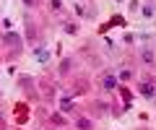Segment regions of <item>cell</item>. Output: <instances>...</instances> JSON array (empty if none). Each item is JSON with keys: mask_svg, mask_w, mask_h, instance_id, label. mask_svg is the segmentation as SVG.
I'll return each mask as SVG.
<instances>
[{"mask_svg": "<svg viewBox=\"0 0 156 130\" xmlns=\"http://www.w3.org/2000/svg\"><path fill=\"white\" fill-rule=\"evenodd\" d=\"M117 86H120V78H117V73H115V70H104V73H101V81H99V89H101V91H107V94H112Z\"/></svg>", "mask_w": 156, "mask_h": 130, "instance_id": "6da1fadb", "label": "cell"}, {"mask_svg": "<svg viewBox=\"0 0 156 130\" xmlns=\"http://www.w3.org/2000/svg\"><path fill=\"white\" fill-rule=\"evenodd\" d=\"M138 94L143 96V99H156V86L151 83V81H140L138 83Z\"/></svg>", "mask_w": 156, "mask_h": 130, "instance_id": "7a4b0ae2", "label": "cell"}, {"mask_svg": "<svg viewBox=\"0 0 156 130\" xmlns=\"http://www.w3.org/2000/svg\"><path fill=\"white\" fill-rule=\"evenodd\" d=\"M138 55H140V62H143V65H154L156 62V55H154V50H151L148 44H140Z\"/></svg>", "mask_w": 156, "mask_h": 130, "instance_id": "3957f363", "label": "cell"}, {"mask_svg": "<svg viewBox=\"0 0 156 130\" xmlns=\"http://www.w3.org/2000/svg\"><path fill=\"white\" fill-rule=\"evenodd\" d=\"M76 128L78 130H94V120L86 117V114H78L76 117Z\"/></svg>", "mask_w": 156, "mask_h": 130, "instance_id": "277c9868", "label": "cell"}, {"mask_svg": "<svg viewBox=\"0 0 156 130\" xmlns=\"http://www.w3.org/2000/svg\"><path fill=\"white\" fill-rule=\"evenodd\" d=\"M5 44L11 47V50L21 52V37H18V34H13V31H8V34H5Z\"/></svg>", "mask_w": 156, "mask_h": 130, "instance_id": "5b68a950", "label": "cell"}, {"mask_svg": "<svg viewBox=\"0 0 156 130\" xmlns=\"http://www.w3.org/2000/svg\"><path fill=\"white\" fill-rule=\"evenodd\" d=\"M34 57H37L39 62H47V60H50V52H47V47H44V44H37V47H34Z\"/></svg>", "mask_w": 156, "mask_h": 130, "instance_id": "8992f818", "label": "cell"}, {"mask_svg": "<svg viewBox=\"0 0 156 130\" xmlns=\"http://www.w3.org/2000/svg\"><path fill=\"white\" fill-rule=\"evenodd\" d=\"M70 68H73V60L68 57V60H62V65H60V73H62V76H68V73H70Z\"/></svg>", "mask_w": 156, "mask_h": 130, "instance_id": "52a82bcc", "label": "cell"}, {"mask_svg": "<svg viewBox=\"0 0 156 130\" xmlns=\"http://www.w3.org/2000/svg\"><path fill=\"white\" fill-rule=\"evenodd\" d=\"M60 112H73V102H70V99H62V102H60Z\"/></svg>", "mask_w": 156, "mask_h": 130, "instance_id": "ba28073f", "label": "cell"}, {"mask_svg": "<svg viewBox=\"0 0 156 130\" xmlns=\"http://www.w3.org/2000/svg\"><path fill=\"white\" fill-rule=\"evenodd\" d=\"M50 11L52 13H60L62 11V0H50Z\"/></svg>", "mask_w": 156, "mask_h": 130, "instance_id": "9c48e42d", "label": "cell"}, {"mask_svg": "<svg viewBox=\"0 0 156 130\" xmlns=\"http://www.w3.org/2000/svg\"><path fill=\"white\" fill-rule=\"evenodd\" d=\"M140 13H143L146 18H148V16H154V3H146V5L140 8Z\"/></svg>", "mask_w": 156, "mask_h": 130, "instance_id": "30bf717a", "label": "cell"}, {"mask_svg": "<svg viewBox=\"0 0 156 130\" xmlns=\"http://www.w3.org/2000/svg\"><path fill=\"white\" fill-rule=\"evenodd\" d=\"M76 16H86V5L83 3H76Z\"/></svg>", "mask_w": 156, "mask_h": 130, "instance_id": "8fae6325", "label": "cell"}, {"mask_svg": "<svg viewBox=\"0 0 156 130\" xmlns=\"http://www.w3.org/2000/svg\"><path fill=\"white\" fill-rule=\"evenodd\" d=\"M65 31H68V34H78V26H76V23H65Z\"/></svg>", "mask_w": 156, "mask_h": 130, "instance_id": "7c38bea8", "label": "cell"}, {"mask_svg": "<svg viewBox=\"0 0 156 130\" xmlns=\"http://www.w3.org/2000/svg\"><path fill=\"white\" fill-rule=\"evenodd\" d=\"M23 5L26 8H37V0H23Z\"/></svg>", "mask_w": 156, "mask_h": 130, "instance_id": "4fadbf2b", "label": "cell"}]
</instances>
